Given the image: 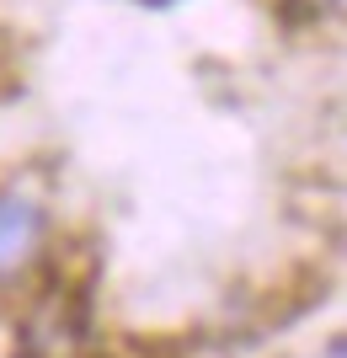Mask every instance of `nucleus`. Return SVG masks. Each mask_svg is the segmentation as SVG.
<instances>
[{
	"label": "nucleus",
	"instance_id": "1",
	"mask_svg": "<svg viewBox=\"0 0 347 358\" xmlns=\"http://www.w3.org/2000/svg\"><path fill=\"white\" fill-rule=\"evenodd\" d=\"M48 220L43 209L22 193H0V278H16L32 257L43 252Z\"/></svg>",
	"mask_w": 347,
	"mask_h": 358
},
{
	"label": "nucleus",
	"instance_id": "2",
	"mask_svg": "<svg viewBox=\"0 0 347 358\" xmlns=\"http://www.w3.org/2000/svg\"><path fill=\"white\" fill-rule=\"evenodd\" d=\"M139 6H171V0H139Z\"/></svg>",
	"mask_w": 347,
	"mask_h": 358
},
{
	"label": "nucleus",
	"instance_id": "3",
	"mask_svg": "<svg viewBox=\"0 0 347 358\" xmlns=\"http://www.w3.org/2000/svg\"><path fill=\"white\" fill-rule=\"evenodd\" d=\"M326 6H337V0H326Z\"/></svg>",
	"mask_w": 347,
	"mask_h": 358
}]
</instances>
